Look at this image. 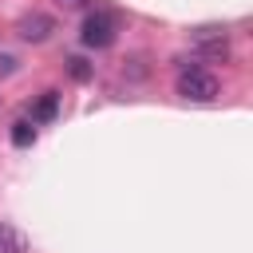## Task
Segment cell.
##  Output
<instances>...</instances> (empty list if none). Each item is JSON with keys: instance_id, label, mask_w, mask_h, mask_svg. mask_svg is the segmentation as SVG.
<instances>
[{"instance_id": "obj_1", "label": "cell", "mask_w": 253, "mask_h": 253, "mask_svg": "<svg viewBox=\"0 0 253 253\" xmlns=\"http://www.w3.org/2000/svg\"><path fill=\"white\" fill-rule=\"evenodd\" d=\"M174 91H178L186 103H213V99L221 95V79H217L213 71L182 59V71H178V79H174Z\"/></svg>"}, {"instance_id": "obj_2", "label": "cell", "mask_w": 253, "mask_h": 253, "mask_svg": "<svg viewBox=\"0 0 253 253\" xmlns=\"http://www.w3.org/2000/svg\"><path fill=\"white\" fill-rule=\"evenodd\" d=\"M115 36H119V20H115V12H103V8L87 12V20H83V28H79V40H83L87 47H111Z\"/></svg>"}, {"instance_id": "obj_3", "label": "cell", "mask_w": 253, "mask_h": 253, "mask_svg": "<svg viewBox=\"0 0 253 253\" xmlns=\"http://www.w3.org/2000/svg\"><path fill=\"white\" fill-rule=\"evenodd\" d=\"M190 40H194V51L206 55V59H225V55H229V36H225V28H194Z\"/></svg>"}, {"instance_id": "obj_4", "label": "cell", "mask_w": 253, "mask_h": 253, "mask_svg": "<svg viewBox=\"0 0 253 253\" xmlns=\"http://www.w3.org/2000/svg\"><path fill=\"white\" fill-rule=\"evenodd\" d=\"M16 32H20V40H28V43H43V40L55 32V20L43 16V12H28V16L16 24Z\"/></svg>"}, {"instance_id": "obj_5", "label": "cell", "mask_w": 253, "mask_h": 253, "mask_svg": "<svg viewBox=\"0 0 253 253\" xmlns=\"http://www.w3.org/2000/svg\"><path fill=\"white\" fill-rule=\"evenodd\" d=\"M59 115V91H43L40 103L32 107V123H51Z\"/></svg>"}, {"instance_id": "obj_6", "label": "cell", "mask_w": 253, "mask_h": 253, "mask_svg": "<svg viewBox=\"0 0 253 253\" xmlns=\"http://www.w3.org/2000/svg\"><path fill=\"white\" fill-rule=\"evenodd\" d=\"M0 253H28V237L8 221H0Z\"/></svg>"}, {"instance_id": "obj_7", "label": "cell", "mask_w": 253, "mask_h": 253, "mask_svg": "<svg viewBox=\"0 0 253 253\" xmlns=\"http://www.w3.org/2000/svg\"><path fill=\"white\" fill-rule=\"evenodd\" d=\"M12 142L16 146H32L36 142V123L32 119H16L12 123Z\"/></svg>"}, {"instance_id": "obj_8", "label": "cell", "mask_w": 253, "mask_h": 253, "mask_svg": "<svg viewBox=\"0 0 253 253\" xmlns=\"http://www.w3.org/2000/svg\"><path fill=\"white\" fill-rule=\"evenodd\" d=\"M67 71H71V79H79V83L91 79V63H87L83 55H71V59H67Z\"/></svg>"}, {"instance_id": "obj_9", "label": "cell", "mask_w": 253, "mask_h": 253, "mask_svg": "<svg viewBox=\"0 0 253 253\" xmlns=\"http://www.w3.org/2000/svg\"><path fill=\"white\" fill-rule=\"evenodd\" d=\"M55 4H63V8H87L91 0H55Z\"/></svg>"}]
</instances>
